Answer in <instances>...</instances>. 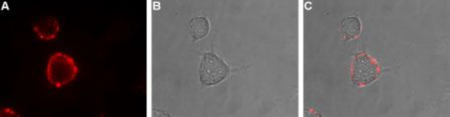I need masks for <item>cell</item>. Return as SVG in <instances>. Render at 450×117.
Wrapping results in <instances>:
<instances>
[{"label": "cell", "mask_w": 450, "mask_h": 117, "mask_svg": "<svg viewBox=\"0 0 450 117\" xmlns=\"http://www.w3.org/2000/svg\"><path fill=\"white\" fill-rule=\"evenodd\" d=\"M78 71L76 62L71 56L57 52L48 58L46 77L51 85L61 88L72 82L76 78Z\"/></svg>", "instance_id": "6da1fadb"}, {"label": "cell", "mask_w": 450, "mask_h": 117, "mask_svg": "<svg viewBox=\"0 0 450 117\" xmlns=\"http://www.w3.org/2000/svg\"><path fill=\"white\" fill-rule=\"evenodd\" d=\"M381 68L377 61L366 53L357 54L352 61L350 70L352 82L358 87H364L379 77Z\"/></svg>", "instance_id": "7a4b0ae2"}, {"label": "cell", "mask_w": 450, "mask_h": 117, "mask_svg": "<svg viewBox=\"0 0 450 117\" xmlns=\"http://www.w3.org/2000/svg\"><path fill=\"white\" fill-rule=\"evenodd\" d=\"M229 73L226 63L213 52L205 53L199 68V78L202 85L212 86L224 81Z\"/></svg>", "instance_id": "3957f363"}, {"label": "cell", "mask_w": 450, "mask_h": 117, "mask_svg": "<svg viewBox=\"0 0 450 117\" xmlns=\"http://www.w3.org/2000/svg\"><path fill=\"white\" fill-rule=\"evenodd\" d=\"M33 31L42 41L53 40L57 38L60 31V23L55 17H46L35 23Z\"/></svg>", "instance_id": "277c9868"}, {"label": "cell", "mask_w": 450, "mask_h": 117, "mask_svg": "<svg viewBox=\"0 0 450 117\" xmlns=\"http://www.w3.org/2000/svg\"><path fill=\"white\" fill-rule=\"evenodd\" d=\"M339 30L345 40H351L359 37L361 32L360 19L355 16L345 17L340 23Z\"/></svg>", "instance_id": "5b68a950"}, {"label": "cell", "mask_w": 450, "mask_h": 117, "mask_svg": "<svg viewBox=\"0 0 450 117\" xmlns=\"http://www.w3.org/2000/svg\"><path fill=\"white\" fill-rule=\"evenodd\" d=\"M188 29L194 40L202 39L209 32L210 23L205 17H195L189 21Z\"/></svg>", "instance_id": "8992f818"}]
</instances>
